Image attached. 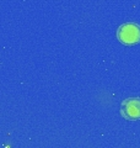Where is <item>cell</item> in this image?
Here are the masks:
<instances>
[{
	"label": "cell",
	"mask_w": 140,
	"mask_h": 148,
	"mask_svg": "<svg viewBox=\"0 0 140 148\" xmlns=\"http://www.w3.org/2000/svg\"><path fill=\"white\" fill-rule=\"evenodd\" d=\"M119 42L127 46H133L140 42V26L133 22L122 25L117 31Z\"/></svg>",
	"instance_id": "obj_1"
},
{
	"label": "cell",
	"mask_w": 140,
	"mask_h": 148,
	"mask_svg": "<svg viewBox=\"0 0 140 148\" xmlns=\"http://www.w3.org/2000/svg\"><path fill=\"white\" fill-rule=\"evenodd\" d=\"M120 114L124 119L129 121L140 120V99L139 98H129L122 103Z\"/></svg>",
	"instance_id": "obj_2"
}]
</instances>
